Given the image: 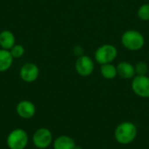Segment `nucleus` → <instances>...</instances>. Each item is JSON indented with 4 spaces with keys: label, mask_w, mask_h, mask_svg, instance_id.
I'll return each mask as SVG.
<instances>
[{
    "label": "nucleus",
    "mask_w": 149,
    "mask_h": 149,
    "mask_svg": "<svg viewBox=\"0 0 149 149\" xmlns=\"http://www.w3.org/2000/svg\"><path fill=\"white\" fill-rule=\"evenodd\" d=\"M138 134L137 126L132 121H123L114 129V139L120 145H128L134 142Z\"/></svg>",
    "instance_id": "obj_1"
},
{
    "label": "nucleus",
    "mask_w": 149,
    "mask_h": 149,
    "mask_svg": "<svg viewBox=\"0 0 149 149\" xmlns=\"http://www.w3.org/2000/svg\"><path fill=\"white\" fill-rule=\"evenodd\" d=\"M120 42L124 48L131 52L141 51L146 43L143 34L141 31L133 29L123 32L120 38Z\"/></svg>",
    "instance_id": "obj_2"
},
{
    "label": "nucleus",
    "mask_w": 149,
    "mask_h": 149,
    "mask_svg": "<svg viewBox=\"0 0 149 149\" xmlns=\"http://www.w3.org/2000/svg\"><path fill=\"white\" fill-rule=\"evenodd\" d=\"M94 61L99 65L113 63L118 57V49L112 44H104L94 52Z\"/></svg>",
    "instance_id": "obj_3"
},
{
    "label": "nucleus",
    "mask_w": 149,
    "mask_h": 149,
    "mask_svg": "<svg viewBox=\"0 0 149 149\" xmlns=\"http://www.w3.org/2000/svg\"><path fill=\"white\" fill-rule=\"evenodd\" d=\"M29 135L24 129L16 128L8 134L6 145L9 149H25L28 146Z\"/></svg>",
    "instance_id": "obj_4"
},
{
    "label": "nucleus",
    "mask_w": 149,
    "mask_h": 149,
    "mask_svg": "<svg viewBox=\"0 0 149 149\" xmlns=\"http://www.w3.org/2000/svg\"><path fill=\"white\" fill-rule=\"evenodd\" d=\"M32 143L38 149H46L53 142V135L47 127H40L37 129L32 135Z\"/></svg>",
    "instance_id": "obj_5"
},
{
    "label": "nucleus",
    "mask_w": 149,
    "mask_h": 149,
    "mask_svg": "<svg viewBox=\"0 0 149 149\" xmlns=\"http://www.w3.org/2000/svg\"><path fill=\"white\" fill-rule=\"evenodd\" d=\"M131 88L138 97L149 99V77L148 75H135L132 79Z\"/></svg>",
    "instance_id": "obj_6"
},
{
    "label": "nucleus",
    "mask_w": 149,
    "mask_h": 149,
    "mask_svg": "<svg viewBox=\"0 0 149 149\" xmlns=\"http://www.w3.org/2000/svg\"><path fill=\"white\" fill-rule=\"evenodd\" d=\"M95 68L94 60L88 55H82L77 58L75 62L76 72L81 77H88L92 75Z\"/></svg>",
    "instance_id": "obj_7"
},
{
    "label": "nucleus",
    "mask_w": 149,
    "mask_h": 149,
    "mask_svg": "<svg viewBox=\"0 0 149 149\" xmlns=\"http://www.w3.org/2000/svg\"><path fill=\"white\" fill-rule=\"evenodd\" d=\"M39 76L38 66L32 62L24 63L19 70V77L25 83H32Z\"/></svg>",
    "instance_id": "obj_8"
},
{
    "label": "nucleus",
    "mask_w": 149,
    "mask_h": 149,
    "mask_svg": "<svg viewBox=\"0 0 149 149\" xmlns=\"http://www.w3.org/2000/svg\"><path fill=\"white\" fill-rule=\"evenodd\" d=\"M16 113L18 115V117L24 119V120H29L34 117L36 113V106L34 105L33 102L24 100L19 101L17 104L16 107Z\"/></svg>",
    "instance_id": "obj_9"
},
{
    "label": "nucleus",
    "mask_w": 149,
    "mask_h": 149,
    "mask_svg": "<svg viewBox=\"0 0 149 149\" xmlns=\"http://www.w3.org/2000/svg\"><path fill=\"white\" fill-rule=\"evenodd\" d=\"M117 74L123 79H133L136 75L134 65L128 61H120L116 65Z\"/></svg>",
    "instance_id": "obj_10"
},
{
    "label": "nucleus",
    "mask_w": 149,
    "mask_h": 149,
    "mask_svg": "<svg viewBox=\"0 0 149 149\" xmlns=\"http://www.w3.org/2000/svg\"><path fill=\"white\" fill-rule=\"evenodd\" d=\"M53 149H76L75 141L68 135H59L52 142Z\"/></svg>",
    "instance_id": "obj_11"
},
{
    "label": "nucleus",
    "mask_w": 149,
    "mask_h": 149,
    "mask_svg": "<svg viewBox=\"0 0 149 149\" xmlns=\"http://www.w3.org/2000/svg\"><path fill=\"white\" fill-rule=\"evenodd\" d=\"M16 45V38L12 31L3 30L0 32V47L5 50H10Z\"/></svg>",
    "instance_id": "obj_12"
},
{
    "label": "nucleus",
    "mask_w": 149,
    "mask_h": 149,
    "mask_svg": "<svg viewBox=\"0 0 149 149\" xmlns=\"http://www.w3.org/2000/svg\"><path fill=\"white\" fill-rule=\"evenodd\" d=\"M14 58L11 56L9 50L0 49V72H4L8 71L12 64Z\"/></svg>",
    "instance_id": "obj_13"
},
{
    "label": "nucleus",
    "mask_w": 149,
    "mask_h": 149,
    "mask_svg": "<svg viewBox=\"0 0 149 149\" xmlns=\"http://www.w3.org/2000/svg\"><path fill=\"white\" fill-rule=\"evenodd\" d=\"M100 72L101 76H102L104 79H108V80L113 79H115V78L118 76L116 65H114L113 63L101 65H100Z\"/></svg>",
    "instance_id": "obj_14"
},
{
    "label": "nucleus",
    "mask_w": 149,
    "mask_h": 149,
    "mask_svg": "<svg viewBox=\"0 0 149 149\" xmlns=\"http://www.w3.org/2000/svg\"><path fill=\"white\" fill-rule=\"evenodd\" d=\"M138 17L142 21H149V3H146L141 4L137 10Z\"/></svg>",
    "instance_id": "obj_15"
},
{
    "label": "nucleus",
    "mask_w": 149,
    "mask_h": 149,
    "mask_svg": "<svg viewBox=\"0 0 149 149\" xmlns=\"http://www.w3.org/2000/svg\"><path fill=\"white\" fill-rule=\"evenodd\" d=\"M11 56L14 58H20L24 56V52H25V49L24 47L20 45V44H16L10 50H9Z\"/></svg>",
    "instance_id": "obj_16"
},
{
    "label": "nucleus",
    "mask_w": 149,
    "mask_h": 149,
    "mask_svg": "<svg viewBox=\"0 0 149 149\" xmlns=\"http://www.w3.org/2000/svg\"><path fill=\"white\" fill-rule=\"evenodd\" d=\"M136 75H148V65L144 61H139L134 65Z\"/></svg>",
    "instance_id": "obj_17"
},
{
    "label": "nucleus",
    "mask_w": 149,
    "mask_h": 149,
    "mask_svg": "<svg viewBox=\"0 0 149 149\" xmlns=\"http://www.w3.org/2000/svg\"><path fill=\"white\" fill-rule=\"evenodd\" d=\"M72 53L77 58H79V57H80V56H82V55L85 54L84 53V48L81 45H75L73 47V49H72Z\"/></svg>",
    "instance_id": "obj_18"
}]
</instances>
